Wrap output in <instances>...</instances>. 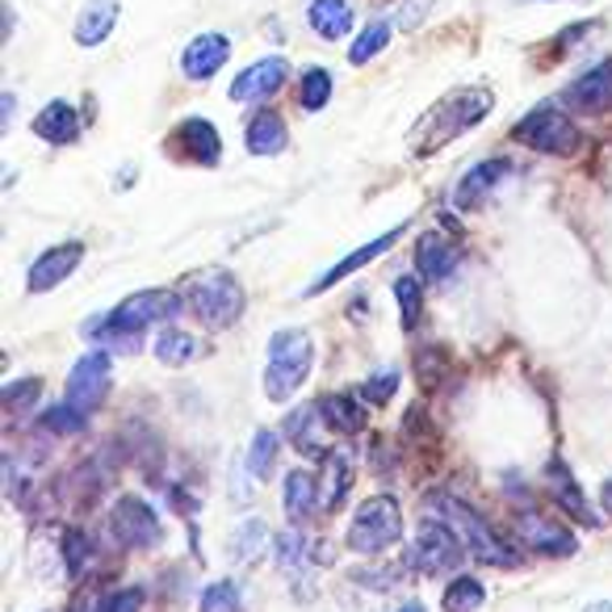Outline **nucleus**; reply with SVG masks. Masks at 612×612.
Instances as JSON below:
<instances>
[{
	"instance_id": "9d476101",
	"label": "nucleus",
	"mask_w": 612,
	"mask_h": 612,
	"mask_svg": "<svg viewBox=\"0 0 612 612\" xmlns=\"http://www.w3.org/2000/svg\"><path fill=\"white\" fill-rule=\"evenodd\" d=\"M109 395V353L106 348H93L85 357L72 365V374H67V402L72 407H80V411H93V407H101V399Z\"/></svg>"
},
{
	"instance_id": "cd10ccee",
	"label": "nucleus",
	"mask_w": 612,
	"mask_h": 612,
	"mask_svg": "<svg viewBox=\"0 0 612 612\" xmlns=\"http://www.w3.org/2000/svg\"><path fill=\"white\" fill-rule=\"evenodd\" d=\"M319 512V474L311 470H294L286 479V516L290 520H307Z\"/></svg>"
},
{
	"instance_id": "473e14b6",
	"label": "nucleus",
	"mask_w": 612,
	"mask_h": 612,
	"mask_svg": "<svg viewBox=\"0 0 612 612\" xmlns=\"http://www.w3.org/2000/svg\"><path fill=\"white\" fill-rule=\"evenodd\" d=\"M332 101V76L323 72V67H311V72H302V80H298V106L302 109H323Z\"/></svg>"
},
{
	"instance_id": "37998d69",
	"label": "nucleus",
	"mask_w": 612,
	"mask_h": 612,
	"mask_svg": "<svg viewBox=\"0 0 612 612\" xmlns=\"http://www.w3.org/2000/svg\"><path fill=\"white\" fill-rule=\"evenodd\" d=\"M395 386H399V374H390V369H386V374H378V378L365 382V399H369V402H386L390 395H395Z\"/></svg>"
},
{
	"instance_id": "412c9836",
	"label": "nucleus",
	"mask_w": 612,
	"mask_h": 612,
	"mask_svg": "<svg viewBox=\"0 0 612 612\" xmlns=\"http://www.w3.org/2000/svg\"><path fill=\"white\" fill-rule=\"evenodd\" d=\"M546 491L558 500V507L562 512H570L575 520H583V525H595V516H591L588 500H583V491H579V483H575V474H570L562 462H549L546 465Z\"/></svg>"
},
{
	"instance_id": "39448f33",
	"label": "nucleus",
	"mask_w": 612,
	"mask_h": 612,
	"mask_svg": "<svg viewBox=\"0 0 612 612\" xmlns=\"http://www.w3.org/2000/svg\"><path fill=\"white\" fill-rule=\"evenodd\" d=\"M402 537V507L395 495H369L365 504L357 507V516L348 520V549L353 554H382L390 549Z\"/></svg>"
},
{
	"instance_id": "393cba45",
	"label": "nucleus",
	"mask_w": 612,
	"mask_h": 612,
	"mask_svg": "<svg viewBox=\"0 0 612 612\" xmlns=\"http://www.w3.org/2000/svg\"><path fill=\"white\" fill-rule=\"evenodd\" d=\"M307 18H311V30H315L319 39L336 43V39H344L353 30V4L348 0H311Z\"/></svg>"
},
{
	"instance_id": "6e6552de",
	"label": "nucleus",
	"mask_w": 612,
	"mask_h": 612,
	"mask_svg": "<svg viewBox=\"0 0 612 612\" xmlns=\"http://www.w3.org/2000/svg\"><path fill=\"white\" fill-rule=\"evenodd\" d=\"M181 307H185V294H176V290H139V294L122 298L109 315L118 319L122 328L143 332L151 323H172V319L181 315Z\"/></svg>"
},
{
	"instance_id": "e433bc0d",
	"label": "nucleus",
	"mask_w": 612,
	"mask_h": 612,
	"mask_svg": "<svg viewBox=\"0 0 612 612\" xmlns=\"http://www.w3.org/2000/svg\"><path fill=\"white\" fill-rule=\"evenodd\" d=\"M64 562L72 579H80L88 570V562H93V541H88L80 528H67L64 533Z\"/></svg>"
},
{
	"instance_id": "5701e85b",
	"label": "nucleus",
	"mask_w": 612,
	"mask_h": 612,
	"mask_svg": "<svg viewBox=\"0 0 612 612\" xmlns=\"http://www.w3.org/2000/svg\"><path fill=\"white\" fill-rule=\"evenodd\" d=\"M114 22H118V0H88L85 13L76 18V43L101 46L114 34Z\"/></svg>"
},
{
	"instance_id": "f3484780",
	"label": "nucleus",
	"mask_w": 612,
	"mask_h": 612,
	"mask_svg": "<svg viewBox=\"0 0 612 612\" xmlns=\"http://www.w3.org/2000/svg\"><path fill=\"white\" fill-rule=\"evenodd\" d=\"M172 143L185 151L193 164H206V169H214L218 155H223L218 130H214V122H206V118H185V122L176 127V135H172Z\"/></svg>"
},
{
	"instance_id": "72a5a7b5",
	"label": "nucleus",
	"mask_w": 612,
	"mask_h": 612,
	"mask_svg": "<svg viewBox=\"0 0 612 612\" xmlns=\"http://www.w3.org/2000/svg\"><path fill=\"white\" fill-rule=\"evenodd\" d=\"M395 298H399V311H402V328H416L423 315V281L411 273H402L395 281Z\"/></svg>"
},
{
	"instance_id": "bb28decb",
	"label": "nucleus",
	"mask_w": 612,
	"mask_h": 612,
	"mask_svg": "<svg viewBox=\"0 0 612 612\" xmlns=\"http://www.w3.org/2000/svg\"><path fill=\"white\" fill-rule=\"evenodd\" d=\"M85 336L93 340V344H101V348H114V353H139V348H143V332L122 328V323H118L114 315L88 319Z\"/></svg>"
},
{
	"instance_id": "6ab92c4d",
	"label": "nucleus",
	"mask_w": 612,
	"mask_h": 612,
	"mask_svg": "<svg viewBox=\"0 0 612 612\" xmlns=\"http://www.w3.org/2000/svg\"><path fill=\"white\" fill-rule=\"evenodd\" d=\"M402 235V227H390V232H382L378 239H369V244H361L357 253L353 256H344V260H340V265H332V269H328V273L319 277L315 286H311V290H307V298H315V294H323V290H332V286H336V281H344V277L348 273H357L361 265H369V260H378L382 253H386V248H390V244H395V239H399Z\"/></svg>"
},
{
	"instance_id": "79ce46f5",
	"label": "nucleus",
	"mask_w": 612,
	"mask_h": 612,
	"mask_svg": "<svg viewBox=\"0 0 612 612\" xmlns=\"http://www.w3.org/2000/svg\"><path fill=\"white\" fill-rule=\"evenodd\" d=\"M139 609H143V591L139 588L114 591V595H106V600L97 604V612H139Z\"/></svg>"
},
{
	"instance_id": "f8f14e48",
	"label": "nucleus",
	"mask_w": 612,
	"mask_h": 612,
	"mask_svg": "<svg viewBox=\"0 0 612 612\" xmlns=\"http://www.w3.org/2000/svg\"><path fill=\"white\" fill-rule=\"evenodd\" d=\"M80 260H85V244H55V248H46L34 265H30V273H25V286H30V294H46V290H55L60 281L80 269Z\"/></svg>"
},
{
	"instance_id": "c03bdc74",
	"label": "nucleus",
	"mask_w": 612,
	"mask_h": 612,
	"mask_svg": "<svg viewBox=\"0 0 612 612\" xmlns=\"http://www.w3.org/2000/svg\"><path fill=\"white\" fill-rule=\"evenodd\" d=\"M600 504H604V507L612 512V479H609L604 486H600Z\"/></svg>"
},
{
	"instance_id": "58836bf2",
	"label": "nucleus",
	"mask_w": 612,
	"mask_h": 612,
	"mask_svg": "<svg viewBox=\"0 0 612 612\" xmlns=\"http://www.w3.org/2000/svg\"><path fill=\"white\" fill-rule=\"evenodd\" d=\"M43 423L51 432H60V437H76V432H85L88 416L80 407H72V402H60V407H51L43 416Z\"/></svg>"
},
{
	"instance_id": "4c0bfd02",
	"label": "nucleus",
	"mask_w": 612,
	"mask_h": 612,
	"mask_svg": "<svg viewBox=\"0 0 612 612\" xmlns=\"http://www.w3.org/2000/svg\"><path fill=\"white\" fill-rule=\"evenodd\" d=\"M197 609L202 612H239L244 609V595H239V588L235 583H211V588L202 591V600H197Z\"/></svg>"
},
{
	"instance_id": "b1692460",
	"label": "nucleus",
	"mask_w": 612,
	"mask_h": 612,
	"mask_svg": "<svg viewBox=\"0 0 612 612\" xmlns=\"http://www.w3.org/2000/svg\"><path fill=\"white\" fill-rule=\"evenodd\" d=\"M319 416L328 428H336L344 437H357L361 428L369 423V411H365V402L353 399V395H328V399L319 402Z\"/></svg>"
},
{
	"instance_id": "7c9ffc66",
	"label": "nucleus",
	"mask_w": 612,
	"mask_h": 612,
	"mask_svg": "<svg viewBox=\"0 0 612 612\" xmlns=\"http://www.w3.org/2000/svg\"><path fill=\"white\" fill-rule=\"evenodd\" d=\"M486 600V588L470 575H458L453 583H444L441 595V612H479Z\"/></svg>"
},
{
	"instance_id": "20e7f679",
	"label": "nucleus",
	"mask_w": 612,
	"mask_h": 612,
	"mask_svg": "<svg viewBox=\"0 0 612 612\" xmlns=\"http://www.w3.org/2000/svg\"><path fill=\"white\" fill-rule=\"evenodd\" d=\"M311 336L302 328H281L269 340V361H265V395L273 402H286L294 390H302V382L311 374Z\"/></svg>"
},
{
	"instance_id": "a19ab883",
	"label": "nucleus",
	"mask_w": 612,
	"mask_h": 612,
	"mask_svg": "<svg viewBox=\"0 0 612 612\" xmlns=\"http://www.w3.org/2000/svg\"><path fill=\"white\" fill-rule=\"evenodd\" d=\"M39 395H43V382L22 378V382H13V386H4V390H0V402H4L9 411H22L25 402H34Z\"/></svg>"
},
{
	"instance_id": "c9c22d12",
	"label": "nucleus",
	"mask_w": 612,
	"mask_h": 612,
	"mask_svg": "<svg viewBox=\"0 0 612 612\" xmlns=\"http://www.w3.org/2000/svg\"><path fill=\"white\" fill-rule=\"evenodd\" d=\"M277 444H281V437L269 432V428H260L253 437V449H248V470H253V479H269V470H273V462H277Z\"/></svg>"
},
{
	"instance_id": "a211bd4d",
	"label": "nucleus",
	"mask_w": 612,
	"mask_h": 612,
	"mask_svg": "<svg viewBox=\"0 0 612 612\" xmlns=\"http://www.w3.org/2000/svg\"><path fill=\"white\" fill-rule=\"evenodd\" d=\"M458 260H462V248L458 244H449L444 235H423L420 244H416V273L423 281H444V277L458 269Z\"/></svg>"
},
{
	"instance_id": "dca6fc26",
	"label": "nucleus",
	"mask_w": 612,
	"mask_h": 612,
	"mask_svg": "<svg viewBox=\"0 0 612 612\" xmlns=\"http://www.w3.org/2000/svg\"><path fill=\"white\" fill-rule=\"evenodd\" d=\"M348 486H353L348 449H323L319 453V512H332L348 495Z\"/></svg>"
},
{
	"instance_id": "c85d7f7f",
	"label": "nucleus",
	"mask_w": 612,
	"mask_h": 612,
	"mask_svg": "<svg viewBox=\"0 0 612 612\" xmlns=\"http://www.w3.org/2000/svg\"><path fill=\"white\" fill-rule=\"evenodd\" d=\"M197 353H202V340L190 336V332H181V328H164L160 336H155V357H160V365H190V361H197Z\"/></svg>"
},
{
	"instance_id": "c756f323",
	"label": "nucleus",
	"mask_w": 612,
	"mask_h": 612,
	"mask_svg": "<svg viewBox=\"0 0 612 612\" xmlns=\"http://www.w3.org/2000/svg\"><path fill=\"white\" fill-rule=\"evenodd\" d=\"M277 567L286 570L290 579L307 575V567H311V541H307L298 528H286V533L277 537Z\"/></svg>"
},
{
	"instance_id": "4be33fe9",
	"label": "nucleus",
	"mask_w": 612,
	"mask_h": 612,
	"mask_svg": "<svg viewBox=\"0 0 612 612\" xmlns=\"http://www.w3.org/2000/svg\"><path fill=\"white\" fill-rule=\"evenodd\" d=\"M34 135L46 143H76L80 139V114L67 106V101H51L43 114H34Z\"/></svg>"
},
{
	"instance_id": "a878e982",
	"label": "nucleus",
	"mask_w": 612,
	"mask_h": 612,
	"mask_svg": "<svg viewBox=\"0 0 612 612\" xmlns=\"http://www.w3.org/2000/svg\"><path fill=\"white\" fill-rule=\"evenodd\" d=\"M286 143H290V130H286L281 114H273V109L256 114L253 122H248V151L253 155H281Z\"/></svg>"
},
{
	"instance_id": "1a4fd4ad",
	"label": "nucleus",
	"mask_w": 612,
	"mask_h": 612,
	"mask_svg": "<svg viewBox=\"0 0 612 612\" xmlns=\"http://www.w3.org/2000/svg\"><path fill=\"white\" fill-rule=\"evenodd\" d=\"M109 533L127 549H148L160 541V516L139 495H122L109 507Z\"/></svg>"
},
{
	"instance_id": "423d86ee",
	"label": "nucleus",
	"mask_w": 612,
	"mask_h": 612,
	"mask_svg": "<svg viewBox=\"0 0 612 612\" xmlns=\"http://www.w3.org/2000/svg\"><path fill=\"white\" fill-rule=\"evenodd\" d=\"M512 139L533 151H546V155H570V151H579V130H575V122L558 106H541L533 109V114H525L516 122V130H512Z\"/></svg>"
},
{
	"instance_id": "9b49d317",
	"label": "nucleus",
	"mask_w": 612,
	"mask_h": 612,
	"mask_svg": "<svg viewBox=\"0 0 612 612\" xmlns=\"http://www.w3.org/2000/svg\"><path fill=\"white\" fill-rule=\"evenodd\" d=\"M516 541L533 554H546V558H570L579 541H575V533L562 528L558 520H549L541 512H516Z\"/></svg>"
},
{
	"instance_id": "2eb2a0df",
	"label": "nucleus",
	"mask_w": 612,
	"mask_h": 612,
	"mask_svg": "<svg viewBox=\"0 0 612 612\" xmlns=\"http://www.w3.org/2000/svg\"><path fill=\"white\" fill-rule=\"evenodd\" d=\"M227 60H232V43H227L223 34L206 30V34H197V39L181 51V72H185L190 80H211V76L223 72Z\"/></svg>"
},
{
	"instance_id": "49530a36",
	"label": "nucleus",
	"mask_w": 612,
	"mask_h": 612,
	"mask_svg": "<svg viewBox=\"0 0 612 612\" xmlns=\"http://www.w3.org/2000/svg\"><path fill=\"white\" fill-rule=\"evenodd\" d=\"M399 612H423L420 604H407V609H399Z\"/></svg>"
},
{
	"instance_id": "aec40b11",
	"label": "nucleus",
	"mask_w": 612,
	"mask_h": 612,
	"mask_svg": "<svg viewBox=\"0 0 612 612\" xmlns=\"http://www.w3.org/2000/svg\"><path fill=\"white\" fill-rule=\"evenodd\" d=\"M504 176H507V160H483V164H474V169L462 176V185H458V193H453V202H458L462 211H479Z\"/></svg>"
},
{
	"instance_id": "4468645a",
	"label": "nucleus",
	"mask_w": 612,
	"mask_h": 612,
	"mask_svg": "<svg viewBox=\"0 0 612 612\" xmlns=\"http://www.w3.org/2000/svg\"><path fill=\"white\" fill-rule=\"evenodd\" d=\"M562 101H567L575 114H604V109H612V60L588 67L579 80H570V88L562 93Z\"/></svg>"
},
{
	"instance_id": "a18cd8bd",
	"label": "nucleus",
	"mask_w": 612,
	"mask_h": 612,
	"mask_svg": "<svg viewBox=\"0 0 612 612\" xmlns=\"http://www.w3.org/2000/svg\"><path fill=\"white\" fill-rule=\"evenodd\" d=\"M588 612H612V604H595V609H588Z\"/></svg>"
},
{
	"instance_id": "7ed1b4c3",
	"label": "nucleus",
	"mask_w": 612,
	"mask_h": 612,
	"mask_svg": "<svg viewBox=\"0 0 612 612\" xmlns=\"http://www.w3.org/2000/svg\"><path fill=\"white\" fill-rule=\"evenodd\" d=\"M244 286H239V277L227 273V269H202V273H193L185 281V307H190L193 315L202 319V328H211V332H223V328H232L235 319L244 315Z\"/></svg>"
},
{
	"instance_id": "0eeeda50",
	"label": "nucleus",
	"mask_w": 612,
	"mask_h": 612,
	"mask_svg": "<svg viewBox=\"0 0 612 612\" xmlns=\"http://www.w3.org/2000/svg\"><path fill=\"white\" fill-rule=\"evenodd\" d=\"M462 558H465L462 537L449 525H441V520H428L420 528V537H416V549L407 554V562L420 570V575H444V570L458 567Z\"/></svg>"
},
{
	"instance_id": "ddd939ff",
	"label": "nucleus",
	"mask_w": 612,
	"mask_h": 612,
	"mask_svg": "<svg viewBox=\"0 0 612 612\" xmlns=\"http://www.w3.org/2000/svg\"><path fill=\"white\" fill-rule=\"evenodd\" d=\"M286 76H290V64H286L281 55L256 60V64H248L232 80V101H239V106H248V101H265V97H273L277 88L286 85Z\"/></svg>"
},
{
	"instance_id": "f257e3e1",
	"label": "nucleus",
	"mask_w": 612,
	"mask_h": 612,
	"mask_svg": "<svg viewBox=\"0 0 612 612\" xmlns=\"http://www.w3.org/2000/svg\"><path fill=\"white\" fill-rule=\"evenodd\" d=\"M491 106H495V97L486 88H453V93H444L441 101L428 109L416 122V130H411V151L416 155L441 151L444 143L462 139L470 127H479L491 114Z\"/></svg>"
},
{
	"instance_id": "ea45409f",
	"label": "nucleus",
	"mask_w": 612,
	"mask_h": 612,
	"mask_svg": "<svg viewBox=\"0 0 612 612\" xmlns=\"http://www.w3.org/2000/svg\"><path fill=\"white\" fill-rule=\"evenodd\" d=\"M260 546H269V533H265V525L260 520H248V525L235 533V558L239 562H256L260 558Z\"/></svg>"
},
{
	"instance_id": "2f4dec72",
	"label": "nucleus",
	"mask_w": 612,
	"mask_h": 612,
	"mask_svg": "<svg viewBox=\"0 0 612 612\" xmlns=\"http://www.w3.org/2000/svg\"><path fill=\"white\" fill-rule=\"evenodd\" d=\"M319 423H323L319 407H298V411H290V420H286V437H290L298 449H307V453H323V444L315 441Z\"/></svg>"
},
{
	"instance_id": "f704fd0d",
	"label": "nucleus",
	"mask_w": 612,
	"mask_h": 612,
	"mask_svg": "<svg viewBox=\"0 0 612 612\" xmlns=\"http://www.w3.org/2000/svg\"><path fill=\"white\" fill-rule=\"evenodd\" d=\"M386 43H390V25H386V22H369L357 34V43L348 46V60H353V64H369L374 55H382V51H386Z\"/></svg>"
},
{
	"instance_id": "f03ea898",
	"label": "nucleus",
	"mask_w": 612,
	"mask_h": 612,
	"mask_svg": "<svg viewBox=\"0 0 612 612\" xmlns=\"http://www.w3.org/2000/svg\"><path fill=\"white\" fill-rule=\"evenodd\" d=\"M428 512H437L432 520H441V525L453 528V533L462 537V546L470 549L479 562H486V567H507V570L520 567V554H512V546H507L504 537L486 525L474 507H465L462 500H453V495H428Z\"/></svg>"
}]
</instances>
